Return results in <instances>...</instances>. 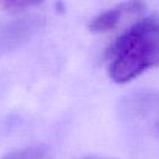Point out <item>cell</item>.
Here are the masks:
<instances>
[{"mask_svg": "<svg viewBox=\"0 0 159 159\" xmlns=\"http://www.w3.org/2000/svg\"><path fill=\"white\" fill-rule=\"evenodd\" d=\"M144 7L145 4L142 1H125L117 4L93 16L88 22V29L94 34H106L113 31L123 21L140 15Z\"/></svg>", "mask_w": 159, "mask_h": 159, "instance_id": "4", "label": "cell"}, {"mask_svg": "<svg viewBox=\"0 0 159 159\" xmlns=\"http://www.w3.org/2000/svg\"><path fill=\"white\" fill-rule=\"evenodd\" d=\"M4 11L11 14V15H20L25 14L29 11H32L36 9L40 2H34V1H4L0 4Z\"/></svg>", "mask_w": 159, "mask_h": 159, "instance_id": "6", "label": "cell"}, {"mask_svg": "<svg viewBox=\"0 0 159 159\" xmlns=\"http://www.w3.org/2000/svg\"><path fill=\"white\" fill-rule=\"evenodd\" d=\"M50 150L43 144H34L29 147H24L20 149H15L1 159H48Z\"/></svg>", "mask_w": 159, "mask_h": 159, "instance_id": "5", "label": "cell"}, {"mask_svg": "<svg viewBox=\"0 0 159 159\" xmlns=\"http://www.w3.org/2000/svg\"><path fill=\"white\" fill-rule=\"evenodd\" d=\"M108 76L127 83L159 66V17L145 16L120 32L106 51Z\"/></svg>", "mask_w": 159, "mask_h": 159, "instance_id": "1", "label": "cell"}, {"mask_svg": "<svg viewBox=\"0 0 159 159\" xmlns=\"http://www.w3.org/2000/svg\"><path fill=\"white\" fill-rule=\"evenodd\" d=\"M118 114L129 128L150 134L159 140V92L140 91L123 97Z\"/></svg>", "mask_w": 159, "mask_h": 159, "instance_id": "2", "label": "cell"}, {"mask_svg": "<svg viewBox=\"0 0 159 159\" xmlns=\"http://www.w3.org/2000/svg\"><path fill=\"white\" fill-rule=\"evenodd\" d=\"M81 159H111V158H106V157H101V155H87Z\"/></svg>", "mask_w": 159, "mask_h": 159, "instance_id": "7", "label": "cell"}, {"mask_svg": "<svg viewBox=\"0 0 159 159\" xmlns=\"http://www.w3.org/2000/svg\"><path fill=\"white\" fill-rule=\"evenodd\" d=\"M45 16L42 14L29 11L15 15L12 19L0 24V56L12 52L27 42L42 26Z\"/></svg>", "mask_w": 159, "mask_h": 159, "instance_id": "3", "label": "cell"}]
</instances>
